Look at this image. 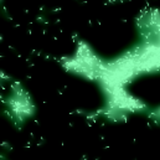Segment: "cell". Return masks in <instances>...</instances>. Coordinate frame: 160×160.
<instances>
[{"instance_id":"cell-1","label":"cell","mask_w":160,"mask_h":160,"mask_svg":"<svg viewBox=\"0 0 160 160\" xmlns=\"http://www.w3.org/2000/svg\"><path fill=\"white\" fill-rule=\"evenodd\" d=\"M125 91L139 103L160 107V70L139 73L129 81Z\"/></svg>"},{"instance_id":"cell-2","label":"cell","mask_w":160,"mask_h":160,"mask_svg":"<svg viewBox=\"0 0 160 160\" xmlns=\"http://www.w3.org/2000/svg\"><path fill=\"white\" fill-rule=\"evenodd\" d=\"M154 2H155V5H157V9H158V11L160 12V0H154Z\"/></svg>"}]
</instances>
